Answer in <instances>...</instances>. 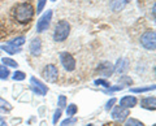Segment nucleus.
Instances as JSON below:
<instances>
[{"label": "nucleus", "instance_id": "nucleus-1", "mask_svg": "<svg viewBox=\"0 0 156 126\" xmlns=\"http://www.w3.org/2000/svg\"><path fill=\"white\" fill-rule=\"evenodd\" d=\"M13 16L16 18L17 22L27 23L34 16V8L31 7V4H29V3H21L14 8Z\"/></svg>", "mask_w": 156, "mask_h": 126}, {"label": "nucleus", "instance_id": "nucleus-2", "mask_svg": "<svg viewBox=\"0 0 156 126\" xmlns=\"http://www.w3.org/2000/svg\"><path fill=\"white\" fill-rule=\"evenodd\" d=\"M70 33V25L66 21H60L55 27L53 31V39L55 42H64Z\"/></svg>", "mask_w": 156, "mask_h": 126}, {"label": "nucleus", "instance_id": "nucleus-3", "mask_svg": "<svg viewBox=\"0 0 156 126\" xmlns=\"http://www.w3.org/2000/svg\"><path fill=\"white\" fill-rule=\"evenodd\" d=\"M155 43H156V35L155 31H146L142 37H140V44H142L146 50L154 51L155 50Z\"/></svg>", "mask_w": 156, "mask_h": 126}, {"label": "nucleus", "instance_id": "nucleus-4", "mask_svg": "<svg viewBox=\"0 0 156 126\" xmlns=\"http://www.w3.org/2000/svg\"><path fill=\"white\" fill-rule=\"evenodd\" d=\"M42 74H43V78H44L47 82H51V83H53V82H56L57 78H58V69L55 65L48 64L47 66H44Z\"/></svg>", "mask_w": 156, "mask_h": 126}, {"label": "nucleus", "instance_id": "nucleus-5", "mask_svg": "<svg viewBox=\"0 0 156 126\" xmlns=\"http://www.w3.org/2000/svg\"><path fill=\"white\" fill-rule=\"evenodd\" d=\"M60 62L64 66V69L68 72H73L76 69V60L70 53L68 52H61L60 53Z\"/></svg>", "mask_w": 156, "mask_h": 126}, {"label": "nucleus", "instance_id": "nucleus-6", "mask_svg": "<svg viewBox=\"0 0 156 126\" xmlns=\"http://www.w3.org/2000/svg\"><path fill=\"white\" fill-rule=\"evenodd\" d=\"M52 18V11H47L43 16L39 18L37 22V31L38 33H44L50 27V22Z\"/></svg>", "mask_w": 156, "mask_h": 126}, {"label": "nucleus", "instance_id": "nucleus-7", "mask_svg": "<svg viewBox=\"0 0 156 126\" xmlns=\"http://www.w3.org/2000/svg\"><path fill=\"white\" fill-rule=\"evenodd\" d=\"M30 85H31V89L37 95H46L47 94V91H48V87L43 83L42 81H39L38 78H35V77H31L30 78Z\"/></svg>", "mask_w": 156, "mask_h": 126}, {"label": "nucleus", "instance_id": "nucleus-8", "mask_svg": "<svg viewBox=\"0 0 156 126\" xmlns=\"http://www.w3.org/2000/svg\"><path fill=\"white\" fill-rule=\"evenodd\" d=\"M96 70L99 72V74L104 75V77H111L112 73L115 72V66L111 64L108 61H104V62H100L99 65H98Z\"/></svg>", "mask_w": 156, "mask_h": 126}, {"label": "nucleus", "instance_id": "nucleus-9", "mask_svg": "<svg viewBox=\"0 0 156 126\" xmlns=\"http://www.w3.org/2000/svg\"><path fill=\"white\" fill-rule=\"evenodd\" d=\"M111 116H112V118H113V120L122 122V121H125L126 117L129 116V109L121 108V107H116V108L112 110V114Z\"/></svg>", "mask_w": 156, "mask_h": 126}, {"label": "nucleus", "instance_id": "nucleus-10", "mask_svg": "<svg viewBox=\"0 0 156 126\" xmlns=\"http://www.w3.org/2000/svg\"><path fill=\"white\" fill-rule=\"evenodd\" d=\"M136 103H138V100H136L135 96L128 95V96H124V98L120 100V107H121V108L129 109V108H133V107H135Z\"/></svg>", "mask_w": 156, "mask_h": 126}, {"label": "nucleus", "instance_id": "nucleus-11", "mask_svg": "<svg viewBox=\"0 0 156 126\" xmlns=\"http://www.w3.org/2000/svg\"><path fill=\"white\" fill-rule=\"evenodd\" d=\"M30 53L33 56H39L42 53V42L39 38H34L30 43Z\"/></svg>", "mask_w": 156, "mask_h": 126}, {"label": "nucleus", "instance_id": "nucleus-12", "mask_svg": "<svg viewBox=\"0 0 156 126\" xmlns=\"http://www.w3.org/2000/svg\"><path fill=\"white\" fill-rule=\"evenodd\" d=\"M140 107L142 108H146V109H150V110H155L156 108V100L152 96H148V98H144L142 101H140Z\"/></svg>", "mask_w": 156, "mask_h": 126}, {"label": "nucleus", "instance_id": "nucleus-13", "mask_svg": "<svg viewBox=\"0 0 156 126\" xmlns=\"http://www.w3.org/2000/svg\"><path fill=\"white\" fill-rule=\"evenodd\" d=\"M129 68V61L125 60V59H119L117 60V64L115 66V72L119 74H122L124 72Z\"/></svg>", "mask_w": 156, "mask_h": 126}, {"label": "nucleus", "instance_id": "nucleus-14", "mask_svg": "<svg viewBox=\"0 0 156 126\" xmlns=\"http://www.w3.org/2000/svg\"><path fill=\"white\" fill-rule=\"evenodd\" d=\"M126 4H128V0H112L111 8H112V11L119 12V11H122Z\"/></svg>", "mask_w": 156, "mask_h": 126}, {"label": "nucleus", "instance_id": "nucleus-15", "mask_svg": "<svg viewBox=\"0 0 156 126\" xmlns=\"http://www.w3.org/2000/svg\"><path fill=\"white\" fill-rule=\"evenodd\" d=\"M23 43H25V38H23V37H18V38H14V39H12L11 42L8 43V44L14 47V48H20L23 44Z\"/></svg>", "mask_w": 156, "mask_h": 126}, {"label": "nucleus", "instance_id": "nucleus-16", "mask_svg": "<svg viewBox=\"0 0 156 126\" xmlns=\"http://www.w3.org/2000/svg\"><path fill=\"white\" fill-rule=\"evenodd\" d=\"M2 50H4V51L8 52V53H11V55H16V53L21 52V48H14L12 46H9V44H3L2 46Z\"/></svg>", "mask_w": 156, "mask_h": 126}, {"label": "nucleus", "instance_id": "nucleus-17", "mask_svg": "<svg viewBox=\"0 0 156 126\" xmlns=\"http://www.w3.org/2000/svg\"><path fill=\"white\" fill-rule=\"evenodd\" d=\"M151 90H155V86H147V87H135V89H130L131 93H135V94H139V93H147V91Z\"/></svg>", "mask_w": 156, "mask_h": 126}, {"label": "nucleus", "instance_id": "nucleus-18", "mask_svg": "<svg viewBox=\"0 0 156 126\" xmlns=\"http://www.w3.org/2000/svg\"><path fill=\"white\" fill-rule=\"evenodd\" d=\"M77 105L76 104H69L68 105V108H66V116L68 117H73L76 113H77Z\"/></svg>", "mask_w": 156, "mask_h": 126}, {"label": "nucleus", "instance_id": "nucleus-19", "mask_svg": "<svg viewBox=\"0 0 156 126\" xmlns=\"http://www.w3.org/2000/svg\"><path fill=\"white\" fill-rule=\"evenodd\" d=\"M125 126H144L139 120H135V118H128L126 120V124Z\"/></svg>", "mask_w": 156, "mask_h": 126}, {"label": "nucleus", "instance_id": "nucleus-20", "mask_svg": "<svg viewBox=\"0 0 156 126\" xmlns=\"http://www.w3.org/2000/svg\"><path fill=\"white\" fill-rule=\"evenodd\" d=\"M25 77H26V74L23 73V72L17 70V72H14L13 73V79L14 81H23L25 79Z\"/></svg>", "mask_w": 156, "mask_h": 126}, {"label": "nucleus", "instance_id": "nucleus-21", "mask_svg": "<svg viewBox=\"0 0 156 126\" xmlns=\"http://www.w3.org/2000/svg\"><path fill=\"white\" fill-rule=\"evenodd\" d=\"M3 61V64H5V65H8V66H13V68H17V62L14 61V60H12V59H9V57H4V59L2 60Z\"/></svg>", "mask_w": 156, "mask_h": 126}, {"label": "nucleus", "instance_id": "nucleus-22", "mask_svg": "<svg viewBox=\"0 0 156 126\" xmlns=\"http://www.w3.org/2000/svg\"><path fill=\"white\" fill-rule=\"evenodd\" d=\"M9 75V70L7 69V68H2L0 66V78L2 79H7Z\"/></svg>", "mask_w": 156, "mask_h": 126}, {"label": "nucleus", "instance_id": "nucleus-23", "mask_svg": "<svg viewBox=\"0 0 156 126\" xmlns=\"http://www.w3.org/2000/svg\"><path fill=\"white\" fill-rule=\"evenodd\" d=\"M77 122V118L74 117H68V120L65 121H62L61 122V126H69V125H73V124H76Z\"/></svg>", "mask_w": 156, "mask_h": 126}, {"label": "nucleus", "instance_id": "nucleus-24", "mask_svg": "<svg viewBox=\"0 0 156 126\" xmlns=\"http://www.w3.org/2000/svg\"><path fill=\"white\" fill-rule=\"evenodd\" d=\"M57 105L60 107V108H64V107L66 105V98L64 95H60L58 96V101H57Z\"/></svg>", "mask_w": 156, "mask_h": 126}, {"label": "nucleus", "instance_id": "nucleus-25", "mask_svg": "<svg viewBox=\"0 0 156 126\" xmlns=\"http://www.w3.org/2000/svg\"><path fill=\"white\" fill-rule=\"evenodd\" d=\"M60 117H61V109L58 108V109H56V112H55V114H53V120H52V122H53V125H56L57 124V121L60 120Z\"/></svg>", "mask_w": 156, "mask_h": 126}, {"label": "nucleus", "instance_id": "nucleus-26", "mask_svg": "<svg viewBox=\"0 0 156 126\" xmlns=\"http://www.w3.org/2000/svg\"><path fill=\"white\" fill-rule=\"evenodd\" d=\"M0 108H2V109H7V110H9V109H12V107H11V104H9L8 101L3 100V99H0Z\"/></svg>", "mask_w": 156, "mask_h": 126}, {"label": "nucleus", "instance_id": "nucleus-27", "mask_svg": "<svg viewBox=\"0 0 156 126\" xmlns=\"http://www.w3.org/2000/svg\"><path fill=\"white\" fill-rule=\"evenodd\" d=\"M94 83H95L96 86H104V87H107V89H108V87H111V85H109L105 79H96Z\"/></svg>", "mask_w": 156, "mask_h": 126}, {"label": "nucleus", "instance_id": "nucleus-28", "mask_svg": "<svg viewBox=\"0 0 156 126\" xmlns=\"http://www.w3.org/2000/svg\"><path fill=\"white\" fill-rule=\"evenodd\" d=\"M47 0H38V7H37V13H41L43 11V8L46 5Z\"/></svg>", "mask_w": 156, "mask_h": 126}, {"label": "nucleus", "instance_id": "nucleus-29", "mask_svg": "<svg viewBox=\"0 0 156 126\" xmlns=\"http://www.w3.org/2000/svg\"><path fill=\"white\" fill-rule=\"evenodd\" d=\"M116 101H117V100H116V98H112V99L108 101V103H107L105 109H107V110H109V109L112 108V107H113V104H116Z\"/></svg>", "mask_w": 156, "mask_h": 126}, {"label": "nucleus", "instance_id": "nucleus-30", "mask_svg": "<svg viewBox=\"0 0 156 126\" xmlns=\"http://www.w3.org/2000/svg\"><path fill=\"white\" fill-rule=\"evenodd\" d=\"M120 82H126L128 85H130L131 83V78L130 77H126V75H122V77H120V79H119Z\"/></svg>", "mask_w": 156, "mask_h": 126}, {"label": "nucleus", "instance_id": "nucleus-31", "mask_svg": "<svg viewBox=\"0 0 156 126\" xmlns=\"http://www.w3.org/2000/svg\"><path fill=\"white\" fill-rule=\"evenodd\" d=\"M87 126H92V125H91V124H89V125H87Z\"/></svg>", "mask_w": 156, "mask_h": 126}, {"label": "nucleus", "instance_id": "nucleus-32", "mask_svg": "<svg viewBox=\"0 0 156 126\" xmlns=\"http://www.w3.org/2000/svg\"><path fill=\"white\" fill-rule=\"evenodd\" d=\"M51 2H56V0H51Z\"/></svg>", "mask_w": 156, "mask_h": 126}]
</instances>
